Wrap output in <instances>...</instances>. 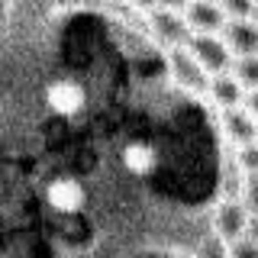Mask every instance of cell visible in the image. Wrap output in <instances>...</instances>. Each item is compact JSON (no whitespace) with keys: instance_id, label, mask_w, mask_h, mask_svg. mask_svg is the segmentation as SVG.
<instances>
[{"instance_id":"obj_6","label":"cell","mask_w":258,"mask_h":258,"mask_svg":"<svg viewBox=\"0 0 258 258\" xmlns=\"http://www.w3.org/2000/svg\"><path fill=\"white\" fill-rule=\"evenodd\" d=\"M245 223H248V210L242 207V200H226V204H220L216 213H213V229L226 245H229L232 239L245 236Z\"/></svg>"},{"instance_id":"obj_22","label":"cell","mask_w":258,"mask_h":258,"mask_svg":"<svg viewBox=\"0 0 258 258\" xmlns=\"http://www.w3.org/2000/svg\"><path fill=\"white\" fill-rule=\"evenodd\" d=\"M255 4H258V0H255Z\"/></svg>"},{"instance_id":"obj_3","label":"cell","mask_w":258,"mask_h":258,"mask_svg":"<svg viewBox=\"0 0 258 258\" xmlns=\"http://www.w3.org/2000/svg\"><path fill=\"white\" fill-rule=\"evenodd\" d=\"M181 16L187 23L190 36H210V32H220L226 26V13L220 10L216 0H187Z\"/></svg>"},{"instance_id":"obj_9","label":"cell","mask_w":258,"mask_h":258,"mask_svg":"<svg viewBox=\"0 0 258 258\" xmlns=\"http://www.w3.org/2000/svg\"><path fill=\"white\" fill-rule=\"evenodd\" d=\"M223 133H226V139H229L232 145L258 142V123L248 116V110H242V103L239 107L223 110Z\"/></svg>"},{"instance_id":"obj_21","label":"cell","mask_w":258,"mask_h":258,"mask_svg":"<svg viewBox=\"0 0 258 258\" xmlns=\"http://www.w3.org/2000/svg\"><path fill=\"white\" fill-rule=\"evenodd\" d=\"M252 20H255V26H258V7H255V13H252Z\"/></svg>"},{"instance_id":"obj_11","label":"cell","mask_w":258,"mask_h":258,"mask_svg":"<svg viewBox=\"0 0 258 258\" xmlns=\"http://www.w3.org/2000/svg\"><path fill=\"white\" fill-rule=\"evenodd\" d=\"M155 149H152L149 142H129L126 149H123V165H126V171H133V174H149L152 168H155Z\"/></svg>"},{"instance_id":"obj_13","label":"cell","mask_w":258,"mask_h":258,"mask_svg":"<svg viewBox=\"0 0 258 258\" xmlns=\"http://www.w3.org/2000/svg\"><path fill=\"white\" fill-rule=\"evenodd\" d=\"M220 4V10L226 13V20H252L255 13V0H216Z\"/></svg>"},{"instance_id":"obj_17","label":"cell","mask_w":258,"mask_h":258,"mask_svg":"<svg viewBox=\"0 0 258 258\" xmlns=\"http://www.w3.org/2000/svg\"><path fill=\"white\" fill-rule=\"evenodd\" d=\"M242 110H248V116L258 123V87H255V91H245V94H242Z\"/></svg>"},{"instance_id":"obj_1","label":"cell","mask_w":258,"mask_h":258,"mask_svg":"<svg viewBox=\"0 0 258 258\" xmlns=\"http://www.w3.org/2000/svg\"><path fill=\"white\" fill-rule=\"evenodd\" d=\"M187 52L194 55V61L204 68L207 78L223 75V71H232V61H236L220 32H210V36H190L187 39Z\"/></svg>"},{"instance_id":"obj_7","label":"cell","mask_w":258,"mask_h":258,"mask_svg":"<svg viewBox=\"0 0 258 258\" xmlns=\"http://www.w3.org/2000/svg\"><path fill=\"white\" fill-rule=\"evenodd\" d=\"M45 103L58 116H75V113L84 110V87L75 84V81H55L45 91Z\"/></svg>"},{"instance_id":"obj_2","label":"cell","mask_w":258,"mask_h":258,"mask_svg":"<svg viewBox=\"0 0 258 258\" xmlns=\"http://www.w3.org/2000/svg\"><path fill=\"white\" fill-rule=\"evenodd\" d=\"M168 68H171V78H174V84L181 87V91H187V94H207V81L210 78L204 75V68L194 61V55L187 52V45L168 48Z\"/></svg>"},{"instance_id":"obj_10","label":"cell","mask_w":258,"mask_h":258,"mask_svg":"<svg viewBox=\"0 0 258 258\" xmlns=\"http://www.w3.org/2000/svg\"><path fill=\"white\" fill-rule=\"evenodd\" d=\"M207 94L213 97L223 110H229V107H239V103H242V94H245V91H242V84L236 81L232 71H223V75H213L207 81Z\"/></svg>"},{"instance_id":"obj_8","label":"cell","mask_w":258,"mask_h":258,"mask_svg":"<svg viewBox=\"0 0 258 258\" xmlns=\"http://www.w3.org/2000/svg\"><path fill=\"white\" fill-rule=\"evenodd\" d=\"M45 200H48V207L58 210V213H78V210L84 207V187H81L75 177H58V181L48 184Z\"/></svg>"},{"instance_id":"obj_14","label":"cell","mask_w":258,"mask_h":258,"mask_svg":"<svg viewBox=\"0 0 258 258\" xmlns=\"http://www.w3.org/2000/svg\"><path fill=\"white\" fill-rule=\"evenodd\" d=\"M236 161H239V168H242V171H245V177L258 174V142H252V145H239V155H236Z\"/></svg>"},{"instance_id":"obj_15","label":"cell","mask_w":258,"mask_h":258,"mask_svg":"<svg viewBox=\"0 0 258 258\" xmlns=\"http://www.w3.org/2000/svg\"><path fill=\"white\" fill-rule=\"evenodd\" d=\"M242 207L248 210V216H258V174L245 177V187H242Z\"/></svg>"},{"instance_id":"obj_20","label":"cell","mask_w":258,"mask_h":258,"mask_svg":"<svg viewBox=\"0 0 258 258\" xmlns=\"http://www.w3.org/2000/svg\"><path fill=\"white\" fill-rule=\"evenodd\" d=\"M133 4L139 7L142 13H149V10H155V7H158V0H133Z\"/></svg>"},{"instance_id":"obj_12","label":"cell","mask_w":258,"mask_h":258,"mask_svg":"<svg viewBox=\"0 0 258 258\" xmlns=\"http://www.w3.org/2000/svg\"><path fill=\"white\" fill-rule=\"evenodd\" d=\"M232 75L242 84V91H255L258 87V55H245V58L232 61Z\"/></svg>"},{"instance_id":"obj_18","label":"cell","mask_w":258,"mask_h":258,"mask_svg":"<svg viewBox=\"0 0 258 258\" xmlns=\"http://www.w3.org/2000/svg\"><path fill=\"white\" fill-rule=\"evenodd\" d=\"M245 239L258 245V216H248V223H245Z\"/></svg>"},{"instance_id":"obj_16","label":"cell","mask_w":258,"mask_h":258,"mask_svg":"<svg viewBox=\"0 0 258 258\" xmlns=\"http://www.w3.org/2000/svg\"><path fill=\"white\" fill-rule=\"evenodd\" d=\"M226 258H258V245H255V242H248L245 236L232 239L229 248H226Z\"/></svg>"},{"instance_id":"obj_5","label":"cell","mask_w":258,"mask_h":258,"mask_svg":"<svg viewBox=\"0 0 258 258\" xmlns=\"http://www.w3.org/2000/svg\"><path fill=\"white\" fill-rule=\"evenodd\" d=\"M223 42L229 45L232 58H245V55H258V26L255 20H226Z\"/></svg>"},{"instance_id":"obj_19","label":"cell","mask_w":258,"mask_h":258,"mask_svg":"<svg viewBox=\"0 0 258 258\" xmlns=\"http://www.w3.org/2000/svg\"><path fill=\"white\" fill-rule=\"evenodd\" d=\"M158 7H161V10H177V13H181L184 7H187V0H158Z\"/></svg>"},{"instance_id":"obj_4","label":"cell","mask_w":258,"mask_h":258,"mask_svg":"<svg viewBox=\"0 0 258 258\" xmlns=\"http://www.w3.org/2000/svg\"><path fill=\"white\" fill-rule=\"evenodd\" d=\"M149 26H152L158 42H165L168 48L184 45L190 39V29H187V23H184V16L177 10H161V7L149 10Z\"/></svg>"}]
</instances>
